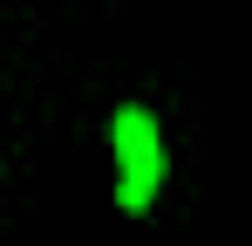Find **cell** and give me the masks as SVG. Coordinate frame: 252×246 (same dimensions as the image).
Segmentation results:
<instances>
[{
	"instance_id": "6da1fadb",
	"label": "cell",
	"mask_w": 252,
	"mask_h": 246,
	"mask_svg": "<svg viewBox=\"0 0 252 246\" xmlns=\"http://www.w3.org/2000/svg\"><path fill=\"white\" fill-rule=\"evenodd\" d=\"M109 151H116V205L123 212H150V199L164 192V171H170L157 117L143 103H123L109 117Z\"/></svg>"
}]
</instances>
